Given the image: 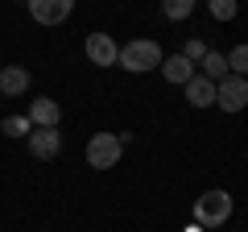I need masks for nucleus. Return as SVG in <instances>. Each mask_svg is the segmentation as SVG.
I'll return each instance as SVG.
<instances>
[{
  "label": "nucleus",
  "instance_id": "2",
  "mask_svg": "<svg viewBox=\"0 0 248 232\" xmlns=\"http://www.w3.org/2000/svg\"><path fill=\"white\" fill-rule=\"evenodd\" d=\"M232 212H236V199L228 195V191H203V195L195 199V224L199 228H219V224L232 220Z\"/></svg>",
  "mask_w": 248,
  "mask_h": 232
},
{
  "label": "nucleus",
  "instance_id": "18",
  "mask_svg": "<svg viewBox=\"0 0 248 232\" xmlns=\"http://www.w3.org/2000/svg\"><path fill=\"white\" fill-rule=\"evenodd\" d=\"M186 232H203V228H199V224H190V228H186Z\"/></svg>",
  "mask_w": 248,
  "mask_h": 232
},
{
  "label": "nucleus",
  "instance_id": "5",
  "mask_svg": "<svg viewBox=\"0 0 248 232\" xmlns=\"http://www.w3.org/2000/svg\"><path fill=\"white\" fill-rule=\"evenodd\" d=\"M71 13H75L71 0H29V17L37 25H62Z\"/></svg>",
  "mask_w": 248,
  "mask_h": 232
},
{
  "label": "nucleus",
  "instance_id": "9",
  "mask_svg": "<svg viewBox=\"0 0 248 232\" xmlns=\"http://www.w3.org/2000/svg\"><path fill=\"white\" fill-rule=\"evenodd\" d=\"M161 75H166V83H174V87H186L199 71H195V63H186L182 54H166V58H161Z\"/></svg>",
  "mask_w": 248,
  "mask_h": 232
},
{
  "label": "nucleus",
  "instance_id": "15",
  "mask_svg": "<svg viewBox=\"0 0 248 232\" xmlns=\"http://www.w3.org/2000/svg\"><path fill=\"white\" fill-rule=\"evenodd\" d=\"M207 13H211L215 21H232V17L240 13V4H236V0H211V4H207Z\"/></svg>",
  "mask_w": 248,
  "mask_h": 232
},
{
  "label": "nucleus",
  "instance_id": "17",
  "mask_svg": "<svg viewBox=\"0 0 248 232\" xmlns=\"http://www.w3.org/2000/svg\"><path fill=\"white\" fill-rule=\"evenodd\" d=\"M203 54H207V46H203V42H199V37H190V42H186V46H182V58H186V63H195V66H199V63H203Z\"/></svg>",
  "mask_w": 248,
  "mask_h": 232
},
{
  "label": "nucleus",
  "instance_id": "12",
  "mask_svg": "<svg viewBox=\"0 0 248 232\" xmlns=\"http://www.w3.org/2000/svg\"><path fill=\"white\" fill-rule=\"evenodd\" d=\"M203 79H211V83H219V79H228V54H219V50H207L203 54V63L195 66Z\"/></svg>",
  "mask_w": 248,
  "mask_h": 232
},
{
  "label": "nucleus",
  "instance_id": "7",
  "mask_svg": "<svg viewBox=\"0 0 248 232\" xmlns=\"http://www.w3.org/2000/svg\"><path fill=\"white\" fill-rule=\"evenodd\" d=\"M25 141H29V153L42 158V162H54L62 153V133H58V129H33Z\"/></svg>",
  "mask_w": 248,
  "mask_h": 232
},
{
  "label": "nucleus",
  "instance_id": "10",
  "mask_svg": "<svg viewBox=\"0 0 248 232\" xmlns=\"http://www.w3.org/2000/svg\"><path fill=\"white\" fill-rule=\"evenodd\" d=\"M29 71L25 66H0V96L4 99H13V96H25L29 91Z\"/></svg>",
  "mask_w": 248,
  "mask_h": 232
},
{
  "label": "nucleus",
  "instance_id": "14",
  "mask_svg": "<svg viewBox=\"0 0 248 232\" xmlns=\"http://www.w3.org/2000/svg\"><path fill=\"white\" fill-rule=\"evenodd\" d=\"M161 13H166L170 21H186L190 13H195V0H166V4H161Z\"/></svg>",
  "mask_w": 248,
  "mask_h": 232
},
{
  "label": "nucleus",
  "instance_id": "6",
  "mask_svg": "<svg viewBox=\"0 0 248 232\" xmlns=\"http://www.w3.org/2000/svg\"><path fill=\"white\" fill-rule=\"evenodd\" d=\"M83 50H87V58L95 66H116V58H120V46L112 42V33H87Z\"/></svg>",
  "mask_w": 248,
  "mask_h": 232
},
{
  "label": "nucleus",
  "instance_id": "3",
  "mask_svg": "<svg viewBox=\"0 0 248 232\" xmlns=\"http://www.w3.org/2000/svg\"><path fill=\"white\" fill-rule=\"evenodd\" d=\"M120 153H124V145H120L116 133H95L87 141V166L91 170H112L120 162Z\"/></svg>",
  "mask_w": 248,
  "mask_h": 232
},
{
  "label": "nucleus",
  "instance_id": "16",
  "mask_svg": "<svg viewBox=\"0 0 248 232\" xmlns=\"http://www.w3.org/2000/svg\"><path fill=\"white\" fill-rule=\"evenodd\" d=\"M4 133L9 137H29L33 125H29V116H9V120H4Z\"/></svg>",
  "mask_w": 248,
  "mask_h": 232
},
{
  "label": "nucleus",
  "instance_id": "1",
  "mask_svg": "<svg viewBox=\"0 0 248 232\" xmlns=\"http://www.w3.org/2000/svg\"><path fill=\"white\" fill-rule=\"evenodd\" d=\"M161 46L149 42V37H137V42H124L120 46V58H116V66H124V71L133 75H149V71H161Z\"/></svg>",
  "mask_w": 248,
  "mask_h": 232
},
{
  "label": "nucleus",
  "instance_id": "11",
  "mask_svg": "<svg viewBox=\"0 0 248 232\" xmlns=\"http://www.w3.org/2000/svg\"><path fill=\"white\" fill-rule=\"evenodd\" d=\"M182 91H186V104H190V108H211L215 104V83L203 79V75H195Z\"/></svg>",
  "mask_w": 248,
  "mask_h": 232
},
{
  "label": "nucleus",
  "instance_id": "13",
  "mask_svg": "<svg viewBox=\"0 0 248 232\" xmlns=\"http://www.w3.org/2000/svg\"><path fill=\"white\" fill-rule=\"evenodd\" d=\"M228 75H240V79H248V42L236 46V50L228 54Z\"/></svg>",
  "mask_w": 248,
  "mask_h": 232
},
{
  "label": "nucleus",
  "instance_id": "8",
  "mask_svg": "<svg viewBox=\"0 0 248 232\" xmlns=\"http://www.w3.org/2000/svg\"><path fill=\"white\" fill-rule=\"evenodd\" d=\"M29 125L33 129H58L62 125V108L54 104L50 96H42V99H29Z\"/></svg>",
  "mask_w": 248,
  "mask_h": 232
},
{
  "label": "nucleus",
  "instance_id": "4",
  "mask_svg": "<svg viewBox=\"0 0 248 232\" xmlns=\"http://www.w3.org/2000/svg\"><path fill=\"white\" fill-rule=\"evenodd\" d=\"M215 108H223V112H244L248 108V79H240V75L219 79L215 83Z\"/></svg>",
  "mask_w": 248,
  "mask_h": 232
},
{
  "label": "nucleus",
  "instance_id": "19",
  "mask_svg": "<svg viewBox=\"0 0 248 232\" xmlns=\"http://www.w3.org/2000/svg\"><path fill=\"white\" fill-rule=\"evenodd\" d=\"M0 104H4V96H0Z\"/></svg>",
  "mask_w": 248,
  "mask_h": 232
}]
</instances>
